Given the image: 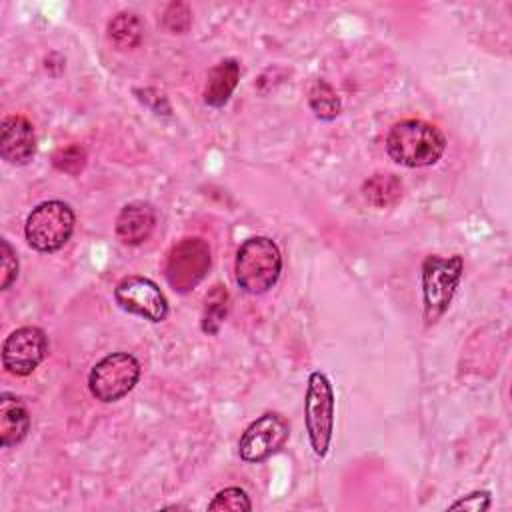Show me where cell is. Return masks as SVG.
<instances>
[{
    "mask_svg": "<svg viewBox=\"0 0 512 512\" xmlns=\"http://www.w3.org/2000/svg\"><path fill=\"white\" fill-rule=\"evenodd\" d=\"M446 148L444 134L430 122L408 118L396 122L386 136L388 156L406 168L432 166Z\"/></svg>",
    "mask_w": 512,
    "mask_h": 512,
    "instance_id": "1",
    "label": "cell"
},
{
    "mask_svg": "<svg viewBox=\"0 0 512 512\" xmlns=\"http://www.w3.org/2000/svg\"><path fill=\"white\" fill-rule=\"evenodd\" d=\"M282 254L278 244L268 236L246 238L234 262V274L238 286L248 294L268 292L280 278Z\"/></svg>",
    "mask_w": 512,
    "mask_h": 512,
    "instance_id": "2",
    "label": "cell"
},
{
    "mask_svg": "<svg viewBox=\"0 0 512 512\" xmlns=\"http://www.w3.org/2000/svg\"><path fill=\"white\" fill-rule=\"evenodd\" d=\"M464 260L460 254H452L448 258L430 254L422 262V304H424V320L426 324H434L448 310L456 288L462 280Z\"/></svg>",
    "mask_w": 512,
    "mask_h": 512,
    "instance_id": "3",
    "label": "cell"
},
{
    "mask_svg": "<svg viewBox=\"0 0 512 512\" xmlns=\"http://www.w3.org/2000/svg\"><path fill=\"white\" fill-rule=\"evenodd\" d=\"M74 224V210L66 202L46 200L28 214L24 224V236L34 250L52 254L70 240Z\"/></svg>",
    "mask_w": 512,
    "mask_h": 512,
    "instance_id": "4",
    "label": "cell"
},
{
    "mask_svg": "<svg viewBox=\"0 0 512 512\" xmlns=\"http://www.w3.org/2000/svg\"><path fill=\"white\" fill-rule=\"evenodd\" d=\"M304 422L314 454L324 458L328 454L334 432V390L324 372L316 370L308 376Z\"/></svg>",
    "mask_w": 512,
    "mask_h": 512,
    "instance_id": "5",
    "label": "cell"
},
{
    "mask_svg": "<svg viewBox=\"0 0 512 512\" xmlns=\"http://www.w3.org/2000/svg\"><path fill=\"white\" fill-rule=\"evenodd\" d=\"M140 378V362L128 352H112L98 360L88 374L90 394L104 402H116L124 398Z\"/></svg>",
    "mask_w": 512,
    "mask_h": 512,
    "instance_id": "6",
    "label": "cell"
},
{
    "mask_svg": "<svg viewBox=\"0 0 512 512\" xmlns=\"http://www.w3.org/2000/svg\"><path fill=\"white\" fill-rule=\"evenodd\" d=\"M210 268V248L202 238L190 236L176 242L164 264V274L168 284L176 292H190L196 288Z\"/></svg>",
    "mask_w": 512,
    "mask_h": 512,
    "instance_id": "7",
    "label": "cell"
},
{
    "mask_svg": "<svg viewBox=\"0 0 512 512\" xmlns=\"http://www.w3.org/2000/svg\"><path fill=\"white\" fill-rule=\"evenodd\" d=\"M290 426L278 412H264L242 434L238 454L244 462L260 464L276 454L288 440Z\"/></svg>",
    "mask_w": 512,
    "mask_h": 512,
    "instance_id": "8",
    "label": "cell"
},
{
    "mask_svg": "<svg viewBox=\"0 0 512 512\" xmlns=\"http://www.w3.org/2000/svg\"><path fill=\"white\" fill-rule=\"evenodd\" d=\"M116 304L130 314L150 322H162L168 316V300L156 282L144 276H126L114 288Z\"/></svg>",
    "mask_w": 512,
    "mask_h": 512,
    "instance_id": "9",
    "label": "cell"
},
{
    "mask_svg": "<svg viewBox=\"0 0 512 512\" xmlns=\"http://www.w3.org/2000/svg\"><path fill=\"white\" fill-rule=\"evenodd\" d=\"M48 354V338L38 326H22L10 332L2 344V364L14 376L32 374Z\"/></svg>",
    "mask_w": 512,
    "mask_h": 512,
    "instance_id": "10",
    "label": "cell"
},
{
    "mask_svg": "<svg viewBox=\"0 0 512 512\" xmlns=\"http://www.w3.org/2000/svg\"><path fill=\"white\" fill-rule=\"evenodd\" d=\"M36 154V132L28 118L6 116L0 126V156L12 166L28 164Z\"/></svg>",
    "mask_w": 512,
    "mask_h": 512,
    "instance_id": "11",
    "label": "cell"
},
{
    "mask_svg": "<svg viewBox=\"0 0 512 512\" xmlns=\"http://www.w3.org/2000/svg\"><path fill=\"white\" fill-rule=\"evenodd\" d=\"M156 226L154 206L144 200H134L126 204L116 218V236L126 246H140L146 242Z\"/></svg>",
    "mask_w": 512,
    "mask_h": 512,
    "instance_id": "12",
    "label": "cell"
},
{
    "mask_svg": "<svg viewBox=\"0 0 512 512\" xmlns=\"http://www.w3.org/2000/svg\"><path fill=\"white\" fill-rule=\"evenodd\" d=\"M30 430V414L20 398L4 392L0 396V446L20 444Z\"/></svg>",
    "mask_w": 512,
    "mask_h": 512,
    "instance_id": "13",
    "label": "cell"
},
{
    "mask_svg": "<svg viewBox=\"0 0 512 512\" xmlns=\"http://www.w3.org/2000/svg\"><path fill=\"white\" fill-rule=\"evenodd\" d=\"M240 80V64L234 58H226L222 62H218L206 78V86H204V104L212 106V108H222L232 92L236 90Z\"/></svg>",
    "mask_w": 512,
    "mask_h": 512,
    "instance_id": "14",
    "label": "cell"
},
{
    "mask_svg": "<svg viewBox=\"0 0 512 512\" xmlns=\"http://www.w3.org/2000/svg\"><path fill=\"white\" fill-rule=\"evenodd\" d=\"M106 36L116 50H134L144 38V24L134 12H118L106 28Z\"/></svg>",
    "mask_w": 512,
    "mask_h": 512,
    "instance_id": "15",
    "label": "cell"
},
{
    "mask_svg": "<svg viewBox=\"0 0 512 512\" xmlns=\"http://www.w3.org/2000/svg\"><path fill=\"white\" fill-rule=\"evenodd\" d=\"M362 192H364V198L372 206L388 208V206H394L402 198V182L394 174L378 172L362 184Z\"/></svg>",
    "mask_w": 512,
    "mask_h": 512,
    "instance_id": "16",
    "label": "cell"
},
{
    "mask_svg": "<svg viewBox=\"0 0 512 512\" xmlns=\"http://www.w3.org/2000/svg\"><path fill=\"white\" fill-rule=\"evenodd\" d=\"M308 106L312 108L314 116L320 120H334L340 110H342V102L338 92L332 88L330 82L318 78L312 82L310 90H308Z\"/></svg>",
    "mask_w": 512,
    "mask_h": 512,
    "instance_id": "17",
    "label": "cell"
},
{
    "mask_svg": "<svg viewBox=\"0 0 512 512\" xmlns=\"http://www.w3.org/2000/svg\"><path fill=\"white\" fill-rule=\"evenodd\" d=\"M230 308V294L226 290V286L216 284L212 286V290L206 294L204 300V310H202V330L206 334H216L228 314Z\"/></svg>",
    "mask_w": 512,
    "mask_h": 512,
    "instance_id": "18",
    "label": "cell"
},
{
    "mask_svg": "<svg viewBox=\"0 0 512 512\" xmlns=\"http://www.w3.org/2000/svg\"><path fill=\"white\" fill-rule=\"evenodd\" d=\"M52 164L56 170L76 176L86 166V150L80 144H66L52 154Z\"/></svg>",
    "mask_w": 512,
    "mask_h": 512,
    "instance_id": "19",
    "label": "cell"
},
{
    "mask_svg": "<svg viewBox=\"0 0 512 512\" xmlns=\"http://www.w3.org/2000/svg\"><path fill=\"white\" fill-rule=\"evenodd\" d=\"M208 510H252V502L248 498V494L242 488L230 486L220 490L210 502H208Z\"/></svg>",
    "mask_w": 512,
    "mask_h": 512,
    "instance_id": "20",
    "label": "cell"
},
{
    "mask_svg": "<svg viewBox=\"0 0 512 512\" xmlns=\"http://www.w3.org/2000/svg\"><path fill=\"white\" fill-rule=\"evenodd\" d=\"M164 26L168 32L172 34H184L190 28L192 22V12L188 8V4L184 2H172L168 4V8L164 10V18H162Z\"/></svg>",
    "mask_w": 512,
    "mask_h": 512,
    "instance_id": "21",
    "label": "cell"
},
{
    "mask_svg": "<svg viewBox=\"0 0 512 512\" xmlns=\"http://www.w3.org/2000/svg\"><path fill=\"white\" fill-rule=\"evenodd\" d=\"M0 246H2V268H0L2 280H0V288L8 290L16 282V278H18V258H16V252H14V248L10 246L8 240L2 238Z\"/></svg>",
    "mask_w": 512,
    "mask_h": 512,
    "instance_id": "22",
    "label": "cell"
},
{
    "mask_svg": "<svg viewBox=\"0 0 512 512\" xmlns=\"http://www.w3.org/2000/svg\"><path fill=\"white\" fill-rule=\"evenodd\" d=\"M450 510H470V512H484L490 508V494L486 490H478V492H472L460 500H456L454 504L448 506Z\"/></svg>",
    "mask_w": 512,
    "mask_h": 512,
    "instance_id": "23",
    "label": "cell"
}]
</instances>
